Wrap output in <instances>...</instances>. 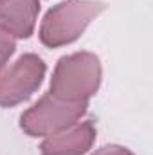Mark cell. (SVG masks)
I'll list each match as a JSON object with an SVG mask.
<instances>
[{"label": "cell", "mask_w": 153, "mask_h": 155, "mask_svg": "<svg viewBox=\"0 0 153 155\" xmlns=\"http://www.w3.org/2000/svg\"><path fill=\"white\" fill-rule=\"evenodd\" d=\"M96 141L94 121H83L69 126L63 132L45 137L40 144L41 155H85Z\"/></svg>", "instance_id": "obj_5"}, {"label": "cell", "mask_w": 153, "mask_h": 155, "mask_svg": "<svg viewBox=\"0 0 153 155\" xmlns=\"http://www.w3.org/2000/svg\"><path fill=\"white\" fill-rule=\"evenodd\" d=\"M101 79V60L94 52H72L58 60L50 78V94L65 101H88L97 94Z\"/></svg>", "instance_id": "obj_2"}, {"label": "cell", "mask_w": 153, "mask_h": 155, "mask_svg": "<svg viewBox=\"0 0 153 155\" xmlns=\"http://www.w3.org/2000/svg\"><path fill=\"white\" fill-rule=\"evenodd\" d=\"M92 155H135V153L132 150L124 148V146H119V144H106V146L97 148Z\"/></svg>", "instance_id": "obj_8"}, {"label": "cell", "mask_w": 153, "mask_h": 155, "mask_svg": "<svg viewBox=\"0 0 153 155\" xmlns=\"http://www.w3.org/2000/svg\"><path fill=\"white\" fill-rule=\"evenodd\" d=\"M106 7L99 0H63L52 5L41 20L40 41L49 49L74 43Z\"/></svg>", "instance_id": "obj_1"}, {"label": "cell", "mask_w": 153, "mask_h": 155, "mask_svg": "<svg viewBox=\"0 0 153 155\" xmlns=\"http://www.w3.org/2000/svg\"><path fill=\"white\" fill-rule=\"evenodd\" d=\"M40 13V0H2L0 25L15 38L27 40L33 36Z\"/></svg>", "instance_id": "obj_6"}, {"label": "cell", "mask_w": 153, "mask_h": 155, "mask_svg": "<svg viewBox=\"0 0 153 155\" xmlns=\"http://www.w3.org/2000/svg\"><path fill=\"white\" fill-rule=\"evenodd\" d=\"M16 49V38L0 25V71L5 67V63L9 61V58L15 54Z\"/></svg>", "instance_id": "obj_7"}, {"label": "cell", "mask_w": 153, "mask_h": 155, "mask_svg": "<svg viewBox=\"0 0 153 155\" xmlns=\"http://www.w3.org/2000/svg\"><path fill=\"white\" fill-rule=\"evenodd\" d=\"M86 108L88 101H65L49 92L22 114L20 126L29 137H49L76 124Z\"/></svg>", "instance_id": "obj_3"}, {"label": "cell", "mask_w": 153, "mask_h": 155, "mask_svg": "<svg viewBox=\"0 0 153 155\" xmlns=\"http://www.w3.org/2000/svg\"><path fill=\"white\" fill-rule=\"evenodd\" d=\"M47 72V65L34 52L22 54L11 67L0 72V108H13L27 101Z\"/></svg>", "instance_id": "obj_4"}, {"label": "cell", "mask_w": 153, "mask_h": 155, "mask_svg": "<svg viewBox=\"0 0 153 155\" xmlns=\"http://www.w3.org/2000/svg\"><path fill=\"white\" fill-rule=\"evenodd\" d=\"M0 2H2V0H0Z\"/></svg>", "instance_id": "obj_9"}]
</instances>
